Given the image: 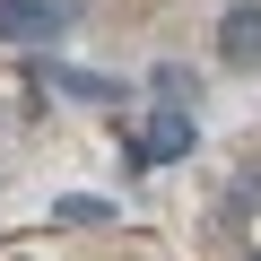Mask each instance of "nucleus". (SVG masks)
I'll return each instance as SVG.
<instances>
[{
    "mask_svg": "<svg viewBox=\"0 0 261 261\" xmlns=\"http://www.w3.org/2000/svg\"><path fill=\"white\" fill-rule=\"evenodd\" d=\"M53 18H61V27H70V18H79V0H53Z\"/></svg>",
    "mask_w": 261,
    "mask_h": 261,
    "instance_id": "7",
    "label": "nucleus"
},
{
    "mask_svg": "<svg viewBox=\"0 0 261 261\" xmlns=\"http://www.w3.org/2000/svg\"><path fill=\"white\" fill-rule=\"evenodd\" d=\"M53 218H61V226H96V218H105V200H61Z\"/></svg>",
    "mask_w": 261,
    "mask_h": 261,
    "instance_id": "6",
    "label": "nucleus"
},
{
    "mask_svg": "<svg viewBox=\"0 0 261 261\" xmlns=\"http://www.w3.org/2000/svg\"><path fill=\"white\" fill-rule=\"evenodd\" d=\"M157 96H166V105H200V79H192L183 61H166V70H157Z\"/></svg>",
    "mask_w": 261,
    "mask_h": 261,
    "instance_id": "5",
    "label": "nucleus"
},
{
    "mask_svg": "<svg viewBox=\"0 0 261 261\" xmlns=\"http://www.w3.org/2000/svg\"><path fill=\"white\" fill-rule=\"evenodd\" d=\"M140 148H148V166L192 157V105H157V113H148V130H140Z\"/></svg>",
    "mask_w": 261,
    "mask_h": 261,
    "instance_id": "2",
    "label": "nucleus"
},
{
    "mask_svg": "<svg viewBox=\"0 0 261 261\" xmlns=\"http://www.w3.org/2000/svg\"><path fill=\"white\" fill-rule=\"evenodd\" d=\"M218 61L226 70H261V0H244V9L218 18Z\"/></svg>",
    "mask_w": 261,
    "mask_h": 261,
    "instance_id": "1",
    "label": "nucleus"
},
{
    "mask_svg": "<svg viewBox=\"0 0 261 261\" xmlns=\"http://www.w3.org/2000/svg\"><path fill=\"white\" fill-rule=\"evenodd\" d=\"M244 261H261V252H244Z\"/></svg>",
    "mask_w": 261,
    "mask_h": 261,
    "instance_id": "8",
    "label": "nucleus"
},
{
    "mask_svg": "<svg viewBox=\"0 0 261 261\" xmlns=\"http://www.w3.org/2000/svg\"><path fill=\"white\" fill-rule=\"evenodd\" d=\"M44 35H61L53 0H0V44H44Z\"/></svg>",
    "mask_w": 261,
    "mask_h": 261,
    "instance_id": "3",
    "label": "nucleus"
},
{
    "mask_svg": "<svg viewBox=\"0 0 261 261\" xmlns=\"http://www.w3.org/2000/svg\"><path fill=\"white\" fill-rule=\"evenodd\" d=\"M44 87H53V96H87V105H122V87H113V79H96V70H53Z\"/></svg>",
    "mask_w": 261,
    "mask_h": 261,
    "instance_id": "4",
    "label": "nucleus"
}]
</instances>
